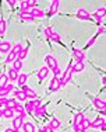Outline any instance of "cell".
<instances>
[{
    "label": "cell",
    "instance_id": "1",
    "mask_svg": "<svg viewBox=\"0 0 106 132\" xmlns=\"http://www.w3.org/2000/svg\"><path fill=\"white\" fill-rule=\"evenodd\" d=\"M45 63L49 68V70H53V72L59 68V63H57V61H56V58H55V56H52V55H48L45 58Z\"/></svg>",
    "mask_w": 106,
    "mask_h": 132
},
{
    "label": "cell",
    "instance_id": "2",
    "mask_svg": "<svg viewBox=\"0 0 106 132\" xmlns=\"http://www.w3.org/2000/svg\"><path fill=\"white\" fill-rule=\"evenodd\" d=\"M76 15V18H78V20H93L92 18V15L88 13V11L85 10V9H78V10H77V13L74 14Z\"/></svg>",
    "mask_w": 106,
    "mask_h": 132
},
{
    "label": "cell",
    "instance_id": "3",
    "mask_svg": "<svg viewBox=\"0 0 106 132\" xmlns=\"http://www.w3.org/2000/svg\"><path fill=\"white\" fill-rule=\"evenodd\" d=\"M73 56L76 59V62H84L85 61V52L81 51L78 48H73Z\"/></svg>",
    "mask_w": 106,
    "mask_h": 132
},
{
    "label": "cell",
    "instance_id": "4",
    "mask_svg": "<svg viewBox=\"0 0 106 132\" xmlns=\"http://www.w3.org/2000/svg\"><path fill=\"white\" fill-rule=\"evenodd\" d=\"M59 6H60V2H59V0H53L50 4H49V11H48L49 17H52V15H55L56 13H57V11H59Z\"/></svg>",
    "mask_w": 106,
    "mask_h": 132
},
{
    "label": "cell",
    "instance_id": "5",
    "mask_svg": "<svg viewBox=\"0 0 106 132\" xmlns=\"http://www.w3.org/2000/svg\"><path fill=\"white\" fill-rule=\"evenodd\" d=\"M91 100H92L93 107H95V108H98L99 111H101V110H105V108H106V101L101 100L99 97H91Z\"/></svg>",
    "mask_w": 106,
    "mask_h": 132
},
{
    "label": "cell",
    "instance_id": "6",
    "mask_svg": "<svg viewBox=\"0 0 106 132\" xmlns=\"http://www.w3.org/2000/svg\"><path fill=\"white\" fill-rule=\"evenodd\" d=\"M60 89V79L59 77H53L52 81H50V84H49V90L48 92L49 93H55L56 90H59Z\"/></svg>",
    "mask_w": 106,
    "mask_h": 132
},
{
    "label": "cell",
    "instance_id": "7",
    "mask_svg": "<svg viewBox=\"0 0 106 132\" xmlns=\"http://www.w3.org/2000/svg\"><path fill=\"white\" fill-rule=\"evenodd\" d=\"M48 75H49V68L48 66H43V68H40L38 70V75H36V76H38L39 81H42L45 77H48Z\"/></svg>",
    "mask_w": 106,
    "mask_h": 132
},
{
    "label": "cell",
    "instance_id": "8",
    "mask_svg": "<svg viewBox=\"0 0 106 132\" xmlns=\"http://www.w3.org/2000/svg\"><path fill=\"white\" fill-rule=\"evenodd\" d=\"M11 44L8 42V41H2V42H0V52L2 53H8L11 51Z\"/></svg>",
    "mask_w": 106,
    "mask_h": 132
},
{
    "label": "cell",
    "instance_id": "9",
    "mask_svg": "<svg viewBox=\"0 0 106 132\" xmlns=\"http://www.w3.org/2000/svg\"><path fill=\"white\" fill-rule=\"evenodd\" d=\"M31 14L34 15V18H43L45 17V13H43V10L40 7H34V9H31Z\"/></svg>",
    "mask_w": 106,
    "mask_h": 132
},
{
    "label": "cell",
    "instance_id": "10",
    "mask_svg": "<svg viewBox=\"0 0 106 132\" xmlns=\"http://www.w3.org/2000/svg\"><path fill=\"white\" fill-rule=\"evenodd\" d=\"M105 122V118L103 117H98L96 119H93V121H91V127L89 128H96V129H101L102 124Z\"/></svg>",
    "mask_w": 106,
    "mask_h": 132
},
{
    "label": "cell",
    "instance_id": "11",
    "mask_svg": "<svg viewBox=\"0 0 106 132\" xmlns=\"http://www.w3.org/2000/svg\"><path fill=\"white\" fill-rule=\"evenodd\" d=\"M23 125H24V119L21 118V115L13 118V128L14 129H20V128H23Z\"/></svg>",
    "mask_w": 106,
    "mask_h": 132
},
{
    "label": "cell",
    "instance_id": "12",
    "mask_svg": "<svg viewBox=\"0 0 106 132\" xmlns=\"http://www.w3.org/2000/svg\"><path fill=\"white\" fill-rule=\"evenodd\" d=\"M23 92L27 94V97H28V98H32V100H35L36 97H38V96H36V93L34 92V90L31 89L29 86H24V87H23Z\"/></svg>",
    "mask_w": 106,
    "mask_h": 132
},
{
    "label": "cell",
    "instance_id": "13",
    "mask_svg": "<svg viewBox=\"0 0 106 132\" xmlns=\"http://www.w3.org/2000/svg\"><path fill=\"white\" fill-rule=\"evenodd\" d=\"M7 76H8V79H10L11 81H17V80H18V77H20V73H18V72L15 70V69L11 68L10 70L7 72Z\"/></svg>",
    "mask_w": 106,
    "mask_h": 132
},
{
    "label": "cell",
    "instance_id": "14",
    "mask_svg": "<svg viewBox=\"0 0 106 132\" xmlns=\"http://www.w3.org/2000/svg\"><path fill=\"white\" fill-rule=\"evenodd\" d=\"M28 77H29V73H23V75H20V77H18V80H17V84H18V86H21V87L27 86Z\"/></svg>",
    "mask_w": 106,
    "mask_h": 132
},
{
    "label": "cell",
    "instance_id": "15",
    "mask_svg": "<svg viewBox=\"0 0 106 132\" xmlns=\"http://www.w3.org/2000/svg\"><path fill=\"white\" fill-rule=\"evenodd\" d=\"M85 118V115H84V112H78V114H76L74 115V118H73V121H71V125H80L81 124V121Z\"/></svg>",
    "mask_w": 106,
    "mask_h": 132
},
{
    "label": "cell",
    "instance_id": "16",
    "mask_svg": "<svg viewBox=\"0 0 106 132\" xmlns=\"http://www.w3.org/2000/svg\"><path fill=\"white\" fill-rule=\"evenodd\" d=\"M14 97H15L17 101H18V100H20V101H27V98H28L27 94L24 93L23 90H15V92H14Z\"/></svg>",
    "mask_w": 106,
    "mask_h": 132
},
{
    "label": "cell",
    "instance_id": "17",
    "mask_svg": "<svg viewBox=\"0 0 106 132\" xmlns=\"http://www.w3.org/2000/svg\"><path fill=\"white\" fill-rule=\"evenodd\" d=\"M23 131L24 132H36V128L32 122L27 121V122H24V125H23Z\"/></svg>",
    "mask_w": 106,
    "mask_h": 132
},
{
    "label": "cell",
    "instance_id": "18",
    "mask_svg": "<svg viewBox=\"0 0 106 132\" xmlns=\"http://www.w3.org/2000/svg\"><path fill=\"white\" fill-rule=\"evenodd\" d=\"M18 59V55L13 51H10L7 53V58H6V63H14L15 61Z\"/></svg>",
    "mask_w": 106,
    "mask_h": 132
},
{
    "label": "cell",
    "instance_id": "19",
    "mask_svg": "<svg viewBox=\"0 0 106 132\" xmlns=\"http://www.w3.org/2000/svg\"><path fill=\"white\" fill-rule=\"evenodd\" d=\"M74 127H78L80 129H84V131H87L89 127H91V121H89V119L85 117V118L82 119V121H81V124H80V125H74Z\"/></svg>",
    "mask_w": 106,
    "mask_h": 132
},
{
    "label": "cell",
    "instance_id": "20",
    "mask_svg": "<svg viewBox=\"0 0 106 132\" xmlns=\"http://www.w3.org/2000/svg\"><path fill=\"white\" fill-rule=\"evenodd\" d=\"M84 69H85V63H84V62H76L73 66V73H80Z\"/></svg>",
    "mask_w": 106,
    "mask_h": 132
},
{
    "label": "cell",
    "instance_id": "21",
    "mask_svg": "<svg viewBox=\"0 0 106 132\" xmlns=\"http://www.w3.org/2000/svg\"><path fill=\"white\" fill-rule=\"evenodd\" d=\"M20 17H21V20H23V21H27V23H31V21L35 20L34 15L31 14V11H29V13H20Z\"/></svg>",
    "mask_w": 106,
    "mask_h": 132
},
{
    "label": "cell",
    "instance_id": "22",
    "mask_svg": "<svg viewBox=\"0 0 106 132\" xmlns=\"http://www.w3.org/2000/svg\"><path fill=\"white\" fill-rule=\"evenodd\" d=\"M6 30H7V23H6V20L4 18H0V37H4V34H6Z\"/></svg>",
    "mask_w": 106,
    "mask_h": 132
},
{
    "label": "cell",
    "instance_id": "23",
    "mask_svg": "<svg viewBox=\"0 0 106 132\" xmlns=\"http://www.w3.org/2000/svg\"><path fill=\"white\" fill-rule=\"evenodd\" d=\"M49 125H50L53 129H59V128L61 127V122H60V119H57L56 117H53L50 119V122H49Z\"/></svg>",
    "mask_w": 106,
    "mask_h": 132
},
{
    "label": "cell",
    "instance_id": "24",
    "mask_svg": "<svg viewBox=\"0 0 106 132\" xmlns=\"http://www.w3.org/2000/svg\"><path fill=\"white\" fill-rule=\"evenodd\" d=\"M2 112H3V117L4 118H14V110H11V108H6L4 107V110H2Z\"/></svg>",
    "mask_w": 106,
    "mask_h": 132
},
{
    "label": "cell",
    "instance_id": "25",
    "mask_svg": "<svg viewBox=\"0 0 106 132\" xmlns=\"http://www.w3.org/2000/svg\"><path fill=\"white\" fill-rule=\"evenodd\" d=\"M45 112H46V105H40L39 108H35V110H34V114H35V117H42Z\"/></svg>",
    "mask_w": 106,
    "mask_h": 132
},
{
    "label": "cell",
    "instance_id": "26",
    "mask_svg": "<svg viewBox=\"0 0 106 132\" xmlns=\"http://www.w3.org/2000/svg\"><path fill=\"white\" fill-rule=\"evenodd\" d=\"M8 76L7 75H2V76H0V89H3V87H6L8 84Z\"/></svg>",
    "mask_w": 106,
    "mask_h": 132
},
{
    "label": "cell",
    "instance_id": "27",
    "mask_svg": "<svg viewBox=\"0 0 106 132\" xmlns=\"http://www.w3.org/2000/svg\"><path fill=\"white\" fill-rule=\"evenodd\" d=\"M17 104H18V101H17L15 98H8V100H7V104H6V108H11V110H14Z\"/></svg>",
    "mask_w": 106,
    "mask_h": 132
},
{
    "label": "cell",
    "instance_id": "28",
    "mask_svg": "<svg viewBox=\"0 0 106 132\" xmlns=\"http://www.w3.org/2000/svg\"><path fill=\"white\" fill-rule=\"evenodd\" d=\"M25 112L28 114V112H34V110H35V107H34V103L32 101H28V103H25Z\"/></svg>",
    "mask_w": 106,
    "mask_h": 132
},
{
    "label": "cell",
    "instance_id": "29",
    "mask_svg": "<svg viewBox=\"0 0 106 132\" xmlns=\"http://www.w3.org/2000/svg\"><path fill=\"white\" fill-rule=\"evenodd\" d=\"M13 69H15L17 72H20L21 69H23V61H20V59H17V61L13 63Z\"/></svg>",
    "mask_w": 106,
    "mask_h": 132
},
{
    "label": "cell",
    "instance_id": "30",
    "mask_svg": "<svg viewBox=\"0 0 106 132\" xmlns=\"http://www.w3.org/2000/svg\"><path fill=\"white\" fill-rule=\"evenodd\" d=\"M53 34H55V31H53L52 27H46V28H45V35H46V38H48V39L52 38Z\"/></svg>",
    "mask_w": 106,
    "mask_h": 132
},
{
    "label": "cell",
    "instance_id": "31",
    "mask_svg": "<svg viewBox=\"0 0 106 132\" xmlns=\"http://www.w3.org/2000/svg\"><path fill=\"white\" fill-rule=\"evenodd\" d=\"M27 56H28V48H23V51H21L20 55H18V59H20V61H24Z\"/></svg>",
    "mask_w": 106,
    "mask_h": 132
},
{
    "label": "cell",
    "instance_id": "32",
    "mask_svg": "<svg viewBox=\"0 0 106 132\" xmlns=\"http://www.w3.org/2000/svg\"><path fill=\"white\" fill-rule=\"evenodd\" d=\"M50 39H52V41H55V42H57V44H60V45H63V42H61V37L59 35L57 32H55V34H53Z\"/></svg>",
    "mask_w": 106,
    "mask_h": 132
},
{
    "label": "cell",
    "instance_id": "33",
    "mask_svg": "<svg viewBox=\"0 0 106 132\" xmlns=\"http://www.w3.org/2000/svg\"><path fill=\"white\" fill-rule=\"evenodd\" d=\"M14 111H17L18 112V114H24V112H25V107H24V105H21L20 104V103H18V104L17 105H15V108H14Z\"/></svg>",
    "mask_w": 106,
    "mask_h": 132
},
{
    "label": "cell",
    "instance_id": "34",
    "mask_svg": "<svg viewBox=\"0 0 106 132\" xmlns=\"http://www.w3.org/2000/svg\"><path fill=\"white\" fill-rule=\"evenodd\" d=\"M96 37H98V35H93L92 38H89V41H88V42H87V45H85V49L91 48V46L93 45V44H95V41H96Z\"/></svg>",
    "mask_w": 106,
    "mask_h": 132
},
{
    "label": "cell",
    "instance_id": "35",
    "mask_svg": "<svg viewBox=\"0 0 106 132\" xmlns=\"http://www.w3.org/2000/svg\"><path fill=\"white\" fill-rule=\"evenodd\" d=\"M11 51H13V52H15L17 55H20V52L23 51V45H21V44H17L15 46H13V49H11Z\"/></svg>",
    "mask_w": 106,
    "mask_h": 132
},
{
    "label": "cell",
    "instance_id": "36",
    "mask_svg": "<svg viewBox=\"0 0 106 132\" xmlns=\"http://www.w3.org/2000/svg\"><path fill=\"white\" fill-rule=\"evenodd\" d=\"M10 93L8 92L7 89H6V87H3V89H0V97H7V94Z\"/></svg>",
    "mask_w": 106,
    "mask_h": 132
},
{
    "label": "cell",
    "instance_id": "37",
    "mask_svg": "<svg viewBox=\"0 0 106 132\" xmlns=\"http://www.w3.org/2000/svg\"><path fill=\"white\" fill-rule=\"evenodd\" d=\"M42 129L45 131V132H55V129H53V128H52V127H50V125H49V124H48V125H45V127H43Z\"/></svg>",
    "mask_w": 106,
    "mask_h": 132
},
{
    "label": "cell",
    "instance_id": "38",
    "mask_svg": "<svg viewBox=\"0 0 106 132\" xmlns=\"http://www.w3.org/2000/svg\"><path fill=\"white\" fill-rule=\"evenodd\" d=\"M32 103H34V107H35V108H39V107H40V98L32 100Z\"/></svg>",
    "mask_w": 106,
    "mask_h": 132
},
{
    "label": "cell",
    "instance_id": "39",
    "mask_svg": "<svg viewBox=\"0 0 106 132\" xmlns=\"http://www.w3.org/2000/svg\"><path fill=\"white\" fill-rule=\"evenodd\" d=\"M7 100L8 98H6V97H0V105H4L6 107V104H7Z\"/></svg>",
    "mask_w": 106,
    "mask_h": 132
},
{
    "label": "cell",
    "instance_id": "40",
    "mask_svg": "<svg viewBox=\"0 0 106 132\" xmlns=\"http://www.w3.org/2000/svg\"><path fill=\"white\" fill-rule=\"evenodd\" d=\"M103 32H106L105 27H99V28H98V32H96V35H99V34H103Z\"/></svg>",
    "mask_w": 106,
    "mask_h": 132
},
{
    "label": "cell",
    "instance_id": "41",
    "mask_svg": "<svg viewBox=\"0 0 106 132\" xmlns=\"http://www.w3.org/2000/svg\"><path fill=\"white\" fill-rule=\"evenodd\" d=\"M4 132H18V129H14V128L11 127V128H7V129H6Z\"/></svg>",
    "mask_w": 106,
    "mask_h": 132
},
{
    "label": "cell",
    "instance_id": "42",
    "mask_svg": "<svg viewBox=\"0 0 106 132\" xmlns=\"http://www.w3.org/2000/svg\"><path fill=\"white\" fill-rule=\"evenodd\" d=\"M73 129H74V132H87V131H84V129H80L78 127H73Z\"/></svg>",
    "mask_w": 106,
    "mask_h": 132
},
{
    "label": "cell",
    "instance_id": "43",
    "mask_svg": "<svg viewBox=\"0 0 106 132\" xmlns=\"http://www.w3.org/2000/svg\"><path fill=\"white\" fill-rule=\"evenodd\" d=\"M6 89H7L8 92H11V90L14 89V86H13V84H7V86H6Z\"/></svg>",
    "mask_w": 106,
    "mask_h": 132
},
{
    "label": "cell",
    "instance_id": "44",
    "mask_svg": "<svg viewBox=\"0 0 106 132\" xmlns=\"http://www.w3.org/2000/svg\"><path fill=\"white\" fill-rule=\"evenodd\" d=\"M101 131H103V132H106V121L102 124V127H101Z\"/></svg>",
    "mask_w": 106,
    "mask_h": 132
},
{
    "label": "cell",
    "instance_id": "45",
    "mask_svg": "<svg viewBox=\"0 0 106 132\" xmlns=\"http://www.w3.org/2000/svg\"><path fill=\"white\" fill-rule=\"evenodd\" d=\"M99 112H101V117H106V108L105 110H101Z\"/></svg>",
    "mask_w": 106,
    "mask_h": 132
},
{
    "label": "cell",
    "instance_id": "46",
    "mask_svg": "<svg viewBox=\"0 0 106 132\" xmlns=\"http://www.w3.org/2000/svg\"><path fill=\"white\" fill-rule=\"evenodd\" d=\"M8 6H11V7H14V6H15V2H13V0H8Z\"/></svg>",
    "mask_w": 106,
    "mask_h": 132
},
{
    "label": "cell",
    "instance_id": "47",
    "mask_svg": "<svg viewBox=\"0 0 106 132\" xmlns=\"http://www.w3.org/2000/svg\"><path fill=\"white\" fill-rule=\"evenodd\" d=\"M36 132H45V131H43V129H38V131H36Z\"/></svg>",
    "mask_w": 106,
    "mask_h": 132
},
{
    "label": "cell",
    "instance_id": "48",
    "mask_svg": "<svg viewBox=\"0 0 106 132\" xmlns=\"http://www.w3.org/2000/svg\"><path fill=\"white\" fill-rule=\"evenodd\" d=\"M0 117H3V112H2V110H0Z\"/></svg>",
    "mask_w": 106,
    "mask_h": 132
}]
</instances>
